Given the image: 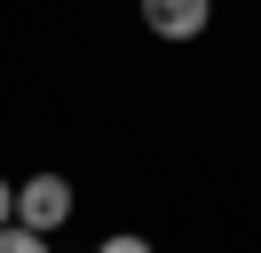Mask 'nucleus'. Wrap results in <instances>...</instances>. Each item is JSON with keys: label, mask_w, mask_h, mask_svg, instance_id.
Returning <instances> with one entry per match:
<instances>
[{"label": "nucleus", "mask_w": 261, "mask_h": 253, "mask_svg": "<svg viewBox=\"0 0 261 253\" xmlns=\"http://www.w3.org/2000/svg\"><path fill=\"white\" fill-rule=\"evenodd\" d=\"M64 221H71V182H64V174H32V182H16V230L56 237Z\"/></svg>", "instance_id": "f257e3e1"}, {"label": "nucleus", "mask_w": 261, "mask_h": 253, "mask_svg": "<svg viewBox=\"0 0 261 253\" xmlns=\"http://www.w3.org/2000/svg\"><path fill=\"white\" fill-rule=\"evenodd\" d=\"M143 24L159 40H198L214 24V0H143Z\"/></svg>", "instance_id": "f03ea898"}, {"label": "nucleus", "mask_w": 261, "mask_h": 253, "mask_svg": "<svg viewBox=\"0 0 261 253\" xmlns=\"http://www.w3.org/2000/svg\"><path fill=\"white\" fill-rule=\"evenodd\" d=\"M0 253H48V237H32V230L8 221V230H0Z\"/></svg>", "instance_id": "7ed1b4c3"}, {"label": "nucleus", "mask_w": 261, "mask_h": 253, "mask_svg": "<svg viewBox=\"0 0 261 253\" xmlns=\"http://www.w3.org/2000/svg\"><path fill=\"white\" fill-rule=\"evenodd\" d=\"M95 253H150V237H135V230H127V237H103Z\"/></svg>", "instance_id": "20e7f679"}, {"label": "nucleus", "mask_w": 261, "mask_h": 253, "mask_svg": "<svg viewBox=\"0 0 261 253\" xmlns=\"http://www.w3.org/2000/svg\"><path fill=\"white\" fill-rule=\"evenodd\" d=\"M16 221V182H0V230Z\"/></svg>", "instance_id": "39448f33"}]
</instances>
